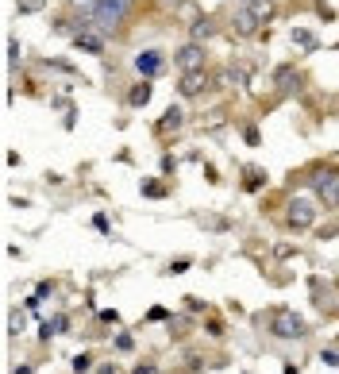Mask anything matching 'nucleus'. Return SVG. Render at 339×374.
<instances>
[{"label": "nucleus", "mask_w": 339, "mask_h": 374, "mask_svg": "<svg viewBox=\"0 0 339 374\" xmlns=\"http://www.w3.org/2000/svg\"><path fill=\"white\" fill-rule=\"evenodd\" d=\"M270 328H274V336H282V339H301L304 332H309V324H304V316L293 313V308H278L274 320H270Z\"/></svg>", "instance_id": "nucleus-1"}, {"label": "nucleus", "mask_w": 339, "mask_h": 374, "mask_svg": "<svg viewBox=\"0 0 339 374\" xmlns=\"http://www.w3.org/2000/svg\"><path fill=\"white\" fill-rule=\"evenodd\" d=\"M173 58H178L181 74H193V70H209V54H204V43H181Z\"/></svg>", "instance_id": "nucleus-2"}, {"label": "nucleus", "mask_w": 339, "mask_h": 374, "mask_svg": "<svg viewBox=\"0 0 339 374\" xmlns=\"http://www.w3.org/2000/svg\"><path fill=\"white\" fill-rule=\"evenodd\" d=\"M131 12V0H101V12H97V23H101L104 31L120 27V20Z\"/></svg>", "instance_id": "nucleus-3"}, {"label": "nucleus", "mask_w": 339, "mask_h": 374, "mask_svg": "<svg viewBox=\"0 0 339 374\" xmlns=\"http://www.w3.org/2000/svg\"><path fill=\"white\" fill-rule=\"evenodd\" d=\"M312 220H316V208L309 205L304 197L289 201V227L293 232H304V227H312Z\"/></svg>", "instance_id": "nucleus-4"}, {"label": "nucleus", "mask_w": 339, "mask_h": 374, "mask_svg": "<svg viewBox=\"0 0 339 374\" xmlns=\"http://www.w3.org/2000/svg\"><path fill=\"white\" fill-rule=\"evenodd\" d=\"M204 89H209V70H193V74L178 77V93L181 96H201Z\"/></svg>", "instance_id": "nucleus-5"}, {"label": "nucleus", "mask_w": 339, "mask_h": 374, "mask_svg": "<svg viewBox=\"0 0 339 374\" xmlns=\"http://www.w3.org/2000/svg\"><path fill=\"white\" fill-rule=\"evenodd\" d=\"M274 89H282L285 96L301 93V74H297V66H278L274 70Z\"/></svg>", "instance_id": "nucleus-6"}, {"label": "nucleus", "mask_w": 339, "mask_h": 374, "mask_svg": "<svg viewBox=\"0 0 339 374\" xmlns=\"http://www.w3.org/2000/svg\"><path fill=\"white\" fill-rule=\"evenodd\" d=\"M135 70L143 74V81L159 77V74H162V54H159V51H143V54L135 58Z\"/></svg>", "instance_id": "nucleus-7"}, {"label": "nucleus", "mask_w": 339, "mask_h": 374, "mask_svg": "<svg viewBox=\"0 0 339 374\" xmlns=\"http://www.w3.org/2000/svg\"><path fill=\"white\" fill-rule=\"evenodd\" d=\"M231 27H235V35H254L259 31V20H254L251 8H235V15H231Z\"/></svg>", "instance_id": "nucleus-8"}, {"label": "nucleus", "mask_w": 339, "mask_h": 374, "mask_svg": "<svg viewBox=\"0 0 339 374\" xmlns=\"http://www.w3.org/2000/svg\"><path fill=\"white\" fill-rule=\"evenodd\" d=\"M151 81H139V85H131V93H128V104H131V108H143V104L147 101H151Z\"/></svg>", "instance_id": "nucleus-9"}, {"label": "nucleus", "mask_w": 339, "mask_h": 374, "mask_svg": "<svg viewBox=\"0 0 339 374\" xmlns=\"http://www.w3.org/2000/svg\"><path fill=\"white\" fill-rule=\"evenodd\" d=\"M189 35H193V43H204L209 35H216V23H212L209 15H204V20H197L193 27H189Z\"/></svg>", "instance_id": "nucleus-10"}, {"label": "nucleus", "mask_w": 339, "mask_h": 374, "mask_svg": "<svg viewBox=\"0 0 339 374\" xmlns=\"http://www.w3.org/2000/svg\"><path fill=\"white\" fill-rule=\"evenodd\" d=\"M70 4L81 20H97V12H101V0H70Z\"/></svg>", "instance_id": "nucleus-11"}, {"label": "nucleus", "mask_w": 339, "mask_h": 374, "mask_svg": "<svg viewBox=\"0 0 339 374\" xmlns=\"http://www.w3.org/2000/svg\"><path fill=\"white\" fill-rule=\"evenodd\" d=\"M293 46H301V51H316V46H320V39L312 35V31L297 27V31H293Z\"/></svg>", "instance_id": "nucleus-12"}, {"label": "nucleus", "mask_w": 339, "mask_h": 374, "mask_svg": "<svg viewBox=\"0 0 339 374\" xmlns=\"http://www.w3.org/2000/svg\"><path fill=\"white\" fill-rule=\"evenodd\" d=\"M178 124H181V104H173V108H166V116L159 120V132L166 135V132H173Z\"/></svg>", "instance_id": "nucleus-13"}, {"label": "nucleus", "mask_w": 339, "mask_h": 374, "mask_svg": "<svg viewBox=\"0 0 339 374\" xmlns=\"http://www.w3.org/2000/svg\"><path fill=\"white\" fill-rule=\"evenodd\" d=\"M247 8L254 12V20H259V23H266L270 15H274V4H270V0H251Z\"/></svg>", "instance_id": "nucleus-14"}, {"label": "nucleus", "mask_w": 339, "mask_h": 374, "mask_svg": "<svg viewBox=\"0 0 339 374\" xmlns=\"http://www.w3.org/2000/svg\"><path fill=\"white\" fill-rule=\"evenodd\" d=\"M73 43H78V51H89V54H101V51H104V43H101L97 35H78Z\"/></svg>", "instance_id": "nucleus-15"}, {"label": "nucleus", "mask_w": 339, "mask_h": 374, "mask_svg": "<svg viewBox=\"0 0 339 374\" xmlns=\"http://www.w3.org/2000/svg\"><path fill=\"white\" fill-rule=\"evenodd\" d=\"M143 197H166V185H162V182H151V177H147V182H143Z\"/></svg>", "instance_id": "nucleus-16"}, {"label": "nucleus", "mask_w": 339, "mask_h": 374, "mask_svg": "<svg viewBox=\"0 0 339 374\" xmlns=\"http://www.w3.org/2000/svg\"><path fill=\"white\" fill-rule=\"evenodd\" d=\"M320 197H324V205H339V185L335 182L324 185V189H320Z\"/></svg>", "instance_id": "nucleus-17"}, {"label": "nucleus", "mask_w": 339, "mask_h": 374, "mask_svg": "<svg viewBox=\"0 0 339 374\" xmlns=\"http://www.w3.org/2000/svg\"><path fill=\"white\" fill-rule=\"evenodd\" d=\"M131 347H135V339H131L128 332H120V336H116V351H131Z\"/></svg>", "instance_id": "nucleus-18"}, {"label": "nucleus", "mask_w": 339, "mask_h": 374, "mask_svg": "<svg viewBox=\"0 0 339 374\" xmlns=\"http://www.w3.org/2000/svg\"><path fill=\"white\" fill-rule=\"evenodd\" d=\"M228 77H231V81H247V77H251V70H247V66H235V70H228Z\"/></svg>", "instance_id": "nucleus-19"}, {"label": "nucleus", "mask_w": 339, "mask_h": 374, "mask_svg": "<svg viewBox=\"0 0 339 374\" xmlns=\"http://www.w3.org/2000/svg\"><path fill=\"white\" fill-rule=\"evenodd\" d=\"M16 58H20V43H16V39H8V62L16 66Z\"/></svg>", "instance_id": "nucleus-20"}, {"label": "nucleus", "mask_w": 339, "mask_h": 374, "mask_svg": "<svg viewBox=\"0 0 339 374\" xmlns=\"http://www.w3.org/2000/svg\"><path fill=\"white\" fill-rule=\"evenodd\" d=\"M166 316H170V313H166V308H162V305H154V308H151V313H147V320H166Z\"/></svg>", "instance_id": "nucleus-21"}, {"label": "nucleus", "mask_w": 339, "mask_h": 374, "mask_svg": "<svg viewBox=\"0 0 339 374\" xmlns=\"http://www.w3.org/2000/svg\"><path fill=\"white\" fill-rule=\"evenodd\" d=\"M131 374H159V367H154V363H139V367L131 370Z\"/></svg>", "instance_id": "nucleus-22"}, {"label": "nucleus", "mask_w": 339, "mask_h": 374, "mask_svg": "<svg viewBox=\"0 0 339 374\" xmlns=\"http://www.w3.org/2000/svg\"><path fill=\"white\" fill-rule=\"evenodd\" d=\"M73 370H78V374L89 370V355H78V359H73Z\"/></svg>", "instance_id": "nucleus-23"}, {"label": "nucleus", "mask_w": 339, "mask_h": 374, "mask_svg": "<svg viewBox=\"0 0 339 374\" xmlns=\"http://www.w3.org/2000/svg\"><path fill=\"white\" fill-rule=\"evenodd\" d=\"M320 359H324V363H332V367H339V351H324Z\"/></svg>", "instance_id": "nucleus-24"}, {"label": "nucleus", "mask_w": 339, "mask_h": 374, "mask_svg": "<svg viewBox=\"0 0 339 374\" xmlns=\"http://www.w3.org/2000/svg\"><path fill=\"white\" fill-rule=\"evenodd\" d=\"M16 374H35V367H16Z\"/></svg>", "instance_id": "nucleus-25"}, {"label": "nucleus", "mask_w": 339, "mask_h": 374, "mask_svg": "<svg viewBox=\"0 0 339 374\" xmlns=\"http://www.w3.org/2000/svg\"><path fill=\"white\" fill-rule=\"evenodd\" d=\"M101 374H120V370H116V367H112V363H109V367H101Z\"/></svg>", "instance_id": "nucleus-26"}, {"label": "nucleus", "mask_w": 339, "mask_h": 374, "mask_svg": "<svg viewBox=\"0 0 339 374\" xmlns=\"http://www.w3.org/2000/svg\"><path fill=\"white\" fill-rule=\"evenodd\" d=\"M243 4H251V0H243Z\"/></svg>", "instance_id": "nucleus-27"}]
</instances>
